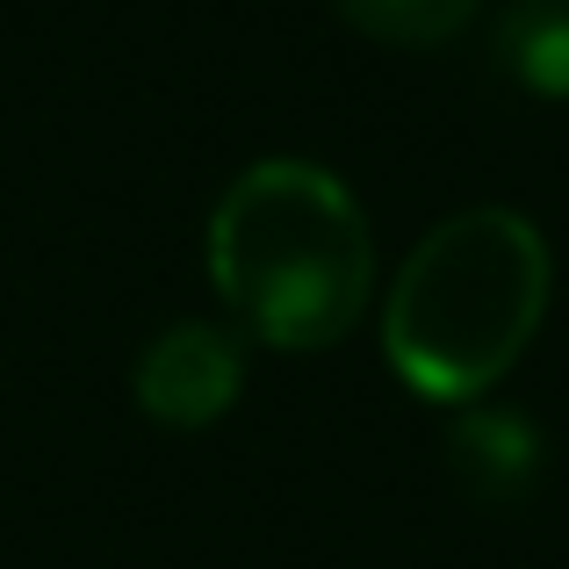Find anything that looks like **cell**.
<instances>
[{"mask_svg": "<svg viewBox=\"0 0 569 569\" xmlns=\"http://www.w3.org/2000/svg\"><path fill=\"white\" fill-rule=\"evenodd\" d=\"M556 296L548 238L519 209H461L432 223L382 303V353L426 403H483L519 368Z\"/></svg>", "mask_w": 569, "mask_h": 569, "instance_id": "6da1fadb", "label": "cell"}, {"mask_svg": "<svg viewBox=\"0 0 569 569\" xmlns=\"http://www.w3.org/2000/svg\"><path fill=\"white\" fill-rule=\"evenodd\" d=\"M209 281L281 353H325L376 296V238L339 173L310 159H260L209 217Z\"/></svg>", "mask_w": 569, "mask_h": 569, "instance_id": "7a4b0ae2", "label": "cell"}, {"mask_svg": "<svg viewBox=\"0 0 569 569\" xmlns=\"http://www.w3.org/2000/svg\"><path fill=\"white\" fill-rule=\"evenodd\" d=\"M238 389H246V353H238V339L217 332V325H167V332L138 353V368H130L138 411L167 432L217 426L238 403Z\"/></svg>", "mask_w": 569, "mask_h": 569, "instance_id": "3957f363", "label": "cell"}, {"mask_svg": "<svg viewBox=\"0 0 569 569\" xmlns=\"http://www.w3.org/2000/svg\"><path fill=\"white\" fill-rule=\"evenodd\" d=\"M447 455L476 505H519L541 476V426L512 403H461L447 418Z\"/></svg>", "mask_w": 569, "mask_h": 569, "instance_id": "277c9868", "label": "cell"}, {"mask_svg": "<svg viewBox=\"0 0 569 569\" xmlns=\"http://www.w3.org/2000/svg\"><path fill=\"white\" fill-rule=\"evenodd\" d=\"M490 58L512 87L569 101V0H512L490 29Z\"/></svg>", "mask_w": 569, "mask_h": 569, "instance_id": "5b68a950", "label": "cell"}, {"mask_svg": "<svg viewBox=\"0 0 569 569\" xmlns=\"http://www.w3.org/2000/svg\"><path fill=\"white\" fill-rule=\"evenodd\" d=\"M339 22L361 29L368 43H389V51H440L461 29L476 22L483 0H332Z\"/></svg>", "mask_w": 569, "mask_h": 569, "instance_id": "8992f818", "label": "cell"}]
</instances>
